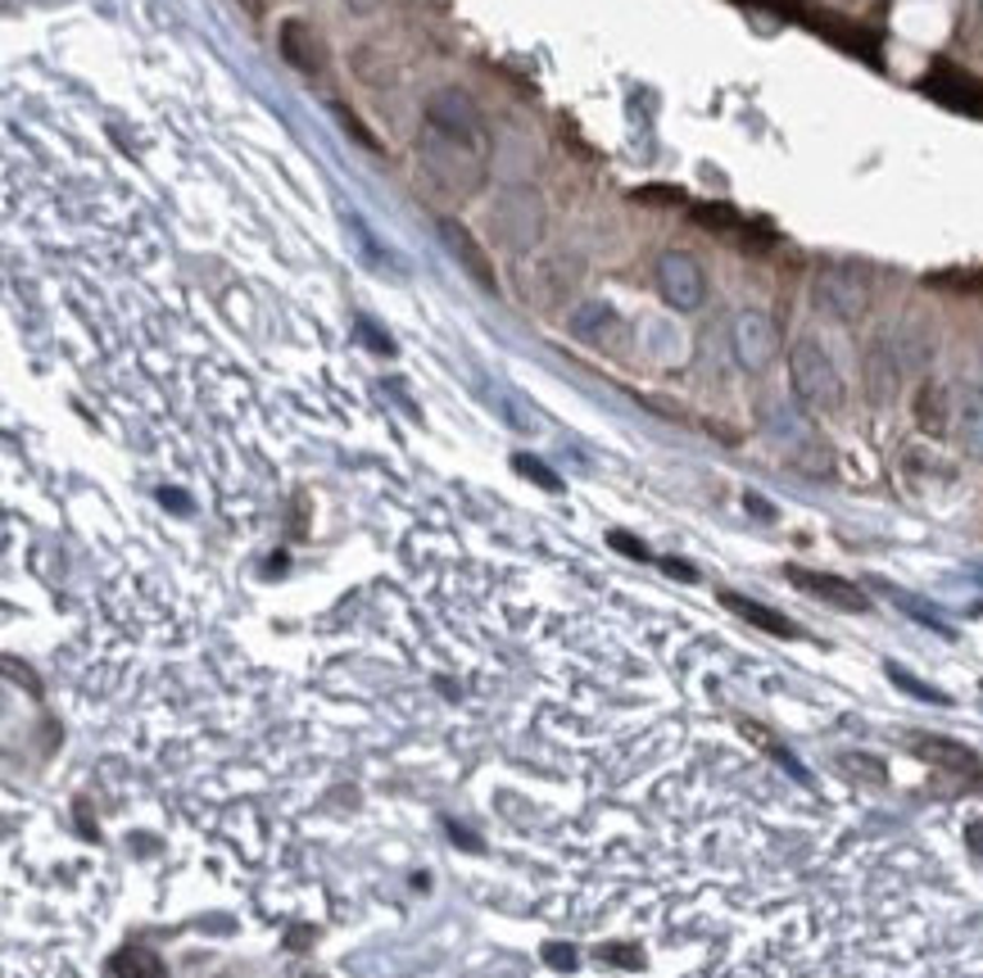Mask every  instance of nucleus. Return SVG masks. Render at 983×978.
<instances>
[{
    "label": "nucleus",
    "instance_id": "27",
    "mask_svg": "<svg viewBox=\"0 0 983 978\" xmlns=\"http://www.w3.org/2000/svg\"><path fill=\"white\" fill-rule=\"evenodd\" d=\"M965 839H970V852L983 856V820H974V824L965 829Z\"/></svg>",
    "mask_w": 983,
    "mask_h": 978
},
{
    "label": "nucleus",
    "instance_id": "14",
    "mask_svg": "<svg viewBox=\"0 0 983 978\" xmlns=\"http://www.w3.org/2000/svg\"><path fill=\"white\" fill-rule=\"evenodd\" d=\"M281 55H286V64H294L300 73H318L322 69V41L313 37L309 23L290 19V23H281Z\"/></svg>",
    "mask_w": 983,
    "mask_h": 978
},
{
    "label": "nucleus",
    "instance_id": "17",
    "mask_svg": "<svg viewBox=\"0 0 983 978\" xmlns=\"http://www.w3.org/2000/svg\"><path fill=\"white\" fill-rule=\"evenodd\" d=\"M114 974L118 978H164V960L151 947H123L114 956Z\"/></svg>",
    "mask_w": 983,
    "mask_h": 978
},
{
    "label": "nucleus",
    "instance_id": "12",
    "mask_svg": "<svg viewBox=\"0 0 983 978\" xmlns=\"http://www.w3.org/2000/svg\"><path fill=\"white\" fill-rule=\"evenodd\" d=\"M924 91L939 95V101L952 105V110H965V114H979V118H983V86L970 82V77H961V73H948V69L929 73V77H924Z\"/></svg>",
    "mask_w": 983,
    "mask_h": 978
},
{
    "label": "nucleus",
    "instance_id": "1",
    "mask_svg": "<svg viewBox=\"0 0 983 978\" xmlns=\"http://www.w3.org/2000/svg\"><path fill=\"white\" fill-rule=\"evenodd\" d=\"M417 155H422L426 177H431L439 190H449V195H476V190L485 186V155H489V150H476L472 141H458V136H449V132L426 127Z\"/></svg>",
    "mask_w": 983,
    "mask_h": 978
},
{
    "label": "nucleus",
    "instance_id": "22",
    "mask_svg": "<svg viewBox=\"0 0 983 978\" xmlns=\"http://www.w3.org/2000/svg\"><path fill=\"white\" fill-rule=\"evenodd\" d=\"M539 956H545L553 969H562V974H571V969H576V951H571L567 943H545V951H539Z\"/></svg>",
    "mask_w": 983,
    "mask_h": 978
},
{
    "label": "nucleus",
    "instance_id": "31",
    "mask_svg": "<svg viewBox=\"0 0 983 978\" xmlns=\"http://www.w3.org/2000/svg\"><path fill=\"white\" fill-rule=\"evenodd\" d=\"M748 508H753V512H757V517H775V512H770V508H766V503H762V499H757V495H748Z\"/></svg>",
    "mask_w": 983,
    "mask_h": 978
},
{
    "label": "nucleus",
    "instance_id": "4",
    "mask_svg": "<svg viewBox=\"0 0 983 978\" xmlns=\"http://www.w3.org/2000/svg\"><path fill=\"white\" fill-rule=\"evenodd\" d=\"M658 290H662V300H666L675 313H694V309L707 300V277H703V268H699L694 254L666 250V254L658 259Z\"/></svg>",
    "mask_w": 983,
    "mask_h": 978
},
{
    "label": "nucleus",
    "instance_id": "29",
    "mask_svg": "<svg viewBox=\"0 0 983 978\" xmlns=\"http://www.w3.org/2000/svg\"><path fill=\"white\" fill-rule=\"evenodd\" d=\"M662 566H666V571H671V575H680V580H694V575H699V571H694V566H690V562H675V558H666V562H662Z\"/></svg>",
    "mask_w": 983,
    "mask_h": 978
},
{
    "label": "nucleus",
    "instance_id": "13",
    "mask_svg": "<svg viewBox=\"0 0 983 978\" xmlns=\"http://www.w3.org/2000/svg\"><path fill=\"white\" fill-rule=\"evenodd\" d=\"M911 752L924 757L929 766H943V770H956V774H974L979 770V757L965 743L939 739V734H920V739H911Z\"/></svg>",
    "mask_w": 983,
    "mask_h": 978
},
{
    "label": "nucleus",
    "instance_id": "28",
    "mask_svg": "<svg viewBox=\"0 0 983 978\" xmlns=\"http://www.w3.org/2000/svg\"><path fill=\"white\" fill-rule=\"evenodd\" d=\"M313 938V928H290L286 934V943H290V951H304V943Z\"/></svg>",
    "mask_w": 983,
    "mask_h": 978
},
{
    "label": "nucleus",
    "instance_id": "25",
    "mask_svg": "<svg viewBox=\"0 0 983 978\" xmlns=\"http://www.w3.org/2000/svg\"><path fill=\"white\" fill-rule=\"evenodd\" d=\"M766 748H770V757H775V761H779V766H784V770H789V774H794V779H798V784H811V774H807V770H803V761H798V757H794V752H784V748H775V743H766Z\"/></svg>",
    "mask_w": 983,
    "mask_h": 978
},
{
    "label": "nucleus",
    "instance_id": "2",
    "mask_svg": "<svg viewBox=\"0 0 983 978\" xmlns=\"http://www.w3.org/2000/svg\"><path fill=\"white\" fill-rule=\"evenodd\" d=\"M789 381H794V395L803 408H811V413L844 408V376L816 340H798L789 350Z\"/></svg>",
    "mask_w": 983,
    "mask_h": 978
},
{
    "label": "nucleus",
    "instance_id": "26",
    "mask_svg": "<svg viewBox=\"0 0 983 978\" xmlns=\"http://www.w3.org/2000/svg\"><path fill=\"white\" fill-rule=\"evenodd\" d=\"M612 549H621L625 558H639V562H649V549L639 544V540H630L625 530H612Z\"/></svg>",
    "mask_w": 983,
    "mask_h": 978
},
{
    "label": "nucleus",
    "instance_id": "5",
    "mask_svg": "<svg viewBox=\"0 0 983 978\" xmlns=\"http://www.w3.org/2000/svg\"><path fill=\"white\" fill-rule=\"evenodd\" d=\"M730 345H734V358H739L744 372H766L779 354V331L762 309H744L730 326Z\"/></svg>",
    "mask_w": 983,
    "mask_h": 978
},
{
    "label": "nucleus",
    "instance_id": "20",
    "mask_svg": "<svg viewBox=\"0 0 983 978\" xmlns=\"http://www.w3.org/2000/svg\"><path fill=\"white\" fill-rule=\"evenodd\" d=\"M513 467H517L526 480H535L539 489H549V495H558V489H562V480H558V476H553L545 462H539V458H530V454H517V458H513Z\"/></svg>",
    "mask_w": 983,
    "mask_h": 978
},
{
    "label": "nucleus",
    "instance_id": "10",
    "mask_svg": "<svg viewBox=\"0 0 983 978\" xmlns=\"http://www.w3.org/2000/svg\"><path fill=\"white\" fill-rule=\"evenodd\" d=\"M952 430L961 439V449L974 462H983V389L979 385L952 389Z\"/></svg>",
    "mask_w": 983,
    "mask_h": 978
},
{
    "label": "nucleus",
    "instance_id": "32",
    "mask_svg": "<svg viewBox=\"0 0 983 978\" xmlns=\"http://www.w3.org/2000/svg\"><path fill=\"white\" fill-rule=\"evenodd\" d=\"M309 978H318V974H309Z\"/></svg>",
    "mask_w": 983,
    "mask_h": 978
},
{
    "label": "nucleus",
    "instance_id": "3",
    "mask_svg": "<svg viewBox=\"0 0 983 978\" xmlns=\"http://www.w3.org/2000/svg\"><path fill=\"white\" fill-rule=\"evenodd\" d=\"M485 222H489V236L508 245V250H530L545 236V200L530 186H504Z\"/></svg>",
    "mask_w": 983,
    "mask_h": 978
},
{
    "label": "nucleus",
    "instance_id": "15",
    "mask_svg": "<svg viewBox=\"0 0 983 978\" xmlns=\"http://www.w3.org/2000/svg\"><path fill=\"white\" fill-rule=\"evenodd\" d=\"M915 422L924 435H948L952 430V389L939 381H924L915 395Z\"/></svg>",
    "mask_w": 983,
    "mask_h": 978
},
{
    "label": "nucleus",
    "instance_id": "23",
    "mask_svg": "<svg viewBox=\"0 0 983 978\" xmlns=\"http://www.w3.org/2000/svg\"><path fill=\"white\" fill-rule=\"evenodd\" d=\"M599 956H603V960H612V965H621V969H639V965H644V951L621 947V943H617V947H603Z\"/></svg>",
    "mask_w": 983,
    "mask_h": 978
},
{
    "label": "nucleus",
    "instance_id": "24",
    "mask_svg": "<svg viewBox=\"0 0 983 978\" xmlns=\"http://www.w3.org/2000/svg\"><path fill=\"white\" fill-rule=\"evenodd\" d=\"M445 829H449V843H454V847H463V852H485V843L472 834V829H463V824H454V820H445Z\"/></svg>",
    "mask_w": 983,
    "mask_h": 978
},
{
    "label": "nucleus",
    "instance_id": "11",
    "mask_svg": "<svg viewBox=\"0 0 983 978\" xmlns=\"http://www.w3.org/2000/svg\"><path fill=\"white\" fill-rule=\"evenodd\" d=\"M439 240L449 245V254L467 268V277L480 285V290H495V268H489V254L476 245V236L463 227V222H454V218H439Z\"/></svg>",
    "mask_w": 983,
    "mask_h": 978
},
{
    "label": "nucleus",
    "instance_id": "16",
    "mask_svg": "<svg viewBox=\"0 0 983 978\" xmlns=\"http://www.w3.org/2000/svg\"><path fill=\"white\" fill-rule=\"evenodd\" d=\"M721 607H730L734 616H744L748 625H757V630H766V634H779V639H798V625L794 621H784L779 612H770L766 603H753V599H744V594H721Z\"/></svg>",
    "mask_w": 983,
    "mask_h": 978
},
{
    "label": "nucleus",
    "instance_id": "9",
    "mask_svg": "<svg viewBox=\"0 0 983 978\" xmlns=\"http://www.w3.org/2000/svg\"><path fill=\"white\" fill-rule=\"evenodd\" d=\"M567 326H571L576 340H584V345H599V350H612V345H621V340H625V322L617 318L612 304H599V300L580 304Z\"/></svg>",
    "mask_w": 983,
    "mask_h": 978
},
{
    "label": "nucleus",
    "instance_id": "18",
    "mask_svg": "<svg viewBox=\"0 0 983 978\" xmlns=\"http://www.w3.org/2000/svg\"><path fill=\"white\" fill-rule=\"evenodd\" d=\"M883 675H889V679L898 684V689H907L911 698H920V703H933V707H952V698H948L943 689H933V684H924L920 675H911V670H907V666H898V662H889V666H883Z\"/></svg>",
    "mask_w": 983,
    "mask_h": 978
},
{
    "label": "nucleus",
    "instance_id": "19",
    "mask_svg": "<svg viewBox=\"0 0 983 978\" xmlns=\"http://www.w3.org/2000/svg\"><path fill=\"white\" fill-rule=\"evenodd\" d=\"M883 594H889V599H893V603H898V607H902V612H911V616H915V621H920V625H929V630H939V634H943V639H952V630H948V625H943V616H933V612H929V607H924V603H920V599H911V594H902V590H893V584H883Z\"/></svg>",
    "mask_w": 983,
    "mask_h": 978
},
{
    "label": "nucleus",
    "instance_id": "21",
    "mask_svg": "<svg viewBox=\"0 0 983 978\" xmlns=\"http://www.w3.org/2000/svg\"><path fill=\"white\" fill-rule=\"evenodd\" d=\"M839 766H844L848 774H861V779H870V784H883V779H889V774H883V766H879L875 757H861V752H848V757H844Z\"/></svg>",
    "mask_w": 983,
    "mask_h": 978
},
{
    "label": "nucleus",
    "instance_id": "7",
    "mask_svg": "<svg viewBox=\"0 0 983 978\" xmlns=\"http://www.w3.org/2000/svg\"><path fill=\"white\" fill-rule=\"evenodd\" d=\"M426 127L435 132H449L458 141H472L476 150H489V136H485V123L476 114V105L467 101L463 91H435L426 101Z\"/></svg>",
    "mask_w": 983,
    "mask_h": 978
},
{
    "label": "nucleus",
    "instance_id": "8",
    "mask_svg": "<svg viewBox=\"0 0 983 978\" xmlns=\"http://www.w3.org/2000/svg\"><path fill=\"white\" fill-rule=\"evenodd\" d=\"M784 575H789L803 594H811V599H820L829 607H839V612H866L870 607V599L857 590L852 580L825 575V571H807V566H784Z\"/></svg>",
    "mask_w": 983,
    "mask_h": 978
},
{
    "label": "nucleus",
    "instance_id": "6",
    "mask_svg": "<svg viewBox=\"0 0 983 978\" xmlns=\"http://www.w3.org/2000/svg\"><path fill=\"white\" fill-rule=\"evenodd\" d=\"M816 304L825 313H834L839 322H857L870 309V281L857 268H825L816 277Z\"/></svg>",
    "mask_w": 983,
    "mask_h": 978
},
{
    "label": "nucleus",
    "instance_id": "30",
    "mask_svg": "<svg viewBox=\"0 0 983 978\" xmlns=\"http://www.w3.org/2000/svg\"><path fill=\"white\" fill-rule=\"evenodd\" d=\"M345 6H350L354 14H372V10L381 6V0H345Z\"/></svg>",
    "mask_w": 983,
    "mask_h": 978
}]
</instances>
